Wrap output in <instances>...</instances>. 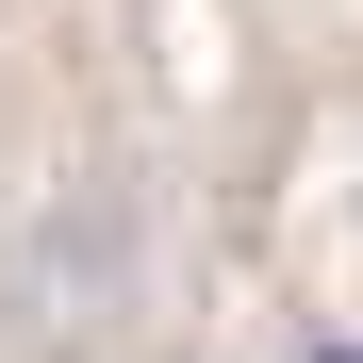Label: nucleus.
Here are the masks:
<instances>
[{"instance_id":"1","label":"nucleus","mask_w":363,"mask_h":363,"mask_svg":"<svg viewBox=\"0 0 363 363\" xmlns=\"http://www.w3.org/2000/svg\"><path fill=\"white\" fill-rule=\"evenodd\" d=\"M149 297V231L116 182H50V199L17 215V248H0V330H17L33 363H99L116 330H133Z\"/></svg>"}]
</instances>
